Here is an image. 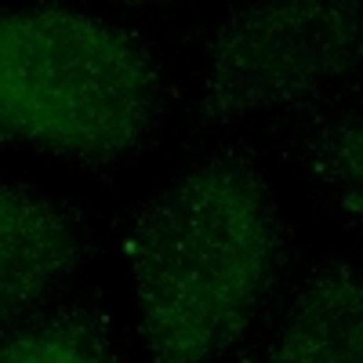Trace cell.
<instances>
[{
    "instance_id": "obj_1",
    "label": "cell",
    "mask_w": 363,
    "mask_h": 363,
    "mask_svg": "<svg viewBox=\"0 0 363 363\" xmlns=\"http://www.w3.org/2000/svg\"><path fill=\"white\" fill-rule=\"evenodd\" d=\"M128 258L149 363H215L277 287L287 236L251 157L218 153L142 203Z\"/></svg>"
},
{
    "instance_id": "obj_2",
    "label": "cell",
    "mask_w": 363,
    "mask_h": 363,
    "mask_svg": "<svg viewBox=\"0 0 363 363\" xmlns=\"http://www.w3.org/2000/svg\"><path fill=\"white\" fill-rule=\"evenodd\" d=\"M164 77L124 26L66 8L0 11V142L113 164L153 131Z\"/></svg>"
},
{
    "instance_id": "obj_3",
    "label": "cell",
    "mask_w": 363,
    "mask_h": 363,
    "mask_svg": "<svg viewBox=\"0 0 363 363\" xmlns=\"http://www.w3.org/2000/svg\"><path fill=\"white\" fill-rule=\"evenodd\" d=\"M356 0H294L233 11L211 44L200 124H229L258 109L298 106L356 73Z\"/></svg>"
},
{
    "instance_id": "obj_4",
    "label": "cell",
    "mask_w": 363,
    "mask_h": 363,
    "mask_svg": "<svg viewBox=\"0 0 363 363\" xmlns=\"http://www.w3.org/2000/svg\"><path fill=\"white\" fill-rule=\"evenodd\" d=\"M91 255L73 207L26 186H0V323L22 316Z\"/></svg>"
},
{
    "instance_id": "obj_5",
    "label": "cell",
    "mask_w": 363,
    "mask_h": 363,
    "mask_svg": "<svg viewBox=\"0 0 363 363\" xmlns=\"http://www.w3.org/2000/svg\"><path fill=\"white\" fill-rule=\"evenodd\" d=\"M265 363H363V291L349 262H327L306 280Z\"/></svg>"
},
{
    "instance_id": "obj_6",
    "label": "cell",
    "mask_w": 363,
    "mask_h": 363,
    "mask_svg": "<svg viewBox=\"0 0 363 363\" xmlns=\"http://www.w3.org/2000/svg\"><path fill=\"white\" fill-rule=\"evenodd\" d=\"M0 363H120V356L106 313L77 301L0 338Z\"/></svg>"
},
{
    "instance_id": "obj_7",
    "label": "cell",
    "mask_w": 363,
    "mask_h": 363,
    "mask_svg": "<svg viewBox=\"0 0 363 363\" xmlns=\"http://www.w3.org/2000/svg\"><path fill=\"white\" fill-rule=\"evenodd\" d=\"M359 113H342L323 124L309 142V167L327 186V193L342 203L349 218H359V189H363V160H359Z\"/></svg>"
}]
</instances>
